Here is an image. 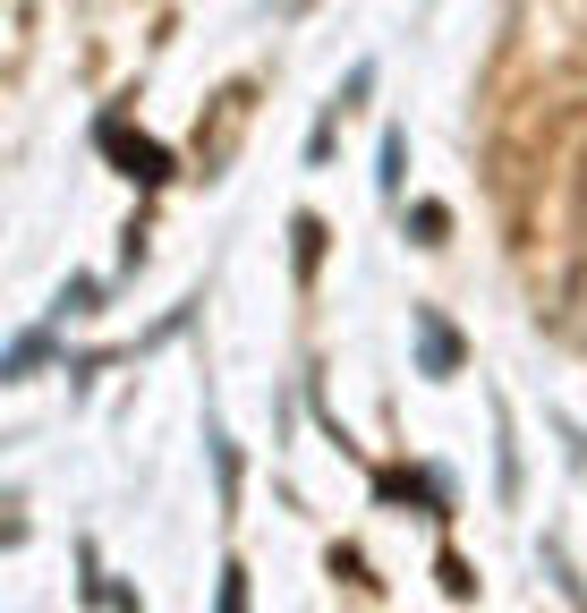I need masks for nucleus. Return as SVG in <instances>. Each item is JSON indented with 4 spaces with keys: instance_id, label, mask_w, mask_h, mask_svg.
<instances>
[{
    "instance_id": "f257e3e1",
    "label": "nucleus",
    "mask_w": 587,
    "mask_h": 613,
    "mask_svg": "<svg viewBox=\"0 0 587 613\" xmlns=\"http://www.w3.org/2000/svg\"><path fill=\"white\" fill-rule=\"evenodd\" d=\"M418 333H426V367H434V375H443V367H451V333H443L434 316H418Z\"/></svg>"
}]
</instances>
